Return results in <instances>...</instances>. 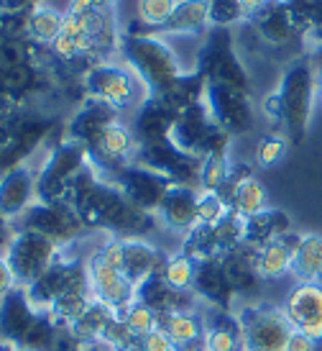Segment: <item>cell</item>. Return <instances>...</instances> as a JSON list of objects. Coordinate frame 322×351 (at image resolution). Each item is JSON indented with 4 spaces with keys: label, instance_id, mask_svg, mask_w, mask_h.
Here are the masks:
<instances>
[{
    "label": "cell",
    "instance_id": "6da1fadb",
    "mask_svg": "<svg viewBox=\"0 0 322 351\" xmlns=\"http://www.w3.org/2000/svg\"><path fill=\"white\" fill-rule=\"evenodd\" d=\"M317 95V64L310 57H297L284 67L276 90L264 98V116L282 126V134L289 138V144H302L312 123Z\"/></svg>",
    "mask_w": 322,
    "mask_h": 351
},
{
    "label": "cell",
    "instance_id": "7a4b0ae2",
    "mask_svg": "<svg viewBox=\"0 0 322 351\" xmlns=\"http://www.w3.org/2000/svg\"><path fill=\"white\" fill-rule=\"evenodd\" d=\"M79 218L92 234L118 236V239H146V234L161 228L157 215L138 210L120 187L110 180H100L98 185L75 203Z\"/></svg>",
    "mask_w": 322,
    "mask_h": 351
},
{
    "label": "cell",
    "instance_id": "3957f363",
    "mask_svg": "<svg viewBox=\"0 0 322 351\" xmlns=\"http://www.w3.org/2000/svg\"><path fill=\"white\" fill-rule=\"evenodd\" d=\"M118 54H120V62H126L136 72L151 95H164L185 75V67L176 57V51L161 36L148 34V31L144 34L123 31Z\"/></svg>",
    "mask_w": 322,
    "mask_h": 351
},
{
    "label": "cell",
    "instance_id": "277c9868",
    "mask_svg": "<svg viewBox=\"0 0 322 351\" xmlns=\"http://www.w3.org/2000/svg\"><path fill=\"white\" fill-rule=\"evenodd\" d=\"M82 90L88 98L103 100L107 106L120 110H136L151 95L148 88L138 80V75L126 62L107 59L82 75Z\"/></svg>",
    "mask_w": 322,
    "mask_h": 351
},
{
    "label": "cell",
    "instance_id": "5b68a950",
    "mask_svg": "<svg viewBox=\"0 0 322 351\" xmlns=\"http://www.w3.org/2000/svg\"><path fill=\"white\" fill-rule=\"evenodd\" d=\"M195 72L207 85L217 82V85L251 93V77L238 57L230 29H210L202 36V47L197 49L195 57Z\"/></svg>",
    "mask_w": 322,
    "mask_h": 351
},
{
    "label": "cell",
    "instance_id": "8992f818",
    "mask_svg": "<svg viewBox=\"0 0 322 351\" xmlns=\"http://www.w3.org/2000/svg\"><path fill=\"white\" fill-rule=\"evenodd\" d=\"M90 165L88 149L79 141L62 136L49 147L41 167L36 169V193L41 203H67L75 177Z\"/></svg>",
    "mask_w": 322,
    "mask_h": 351
},
{
    "label": "cell",
    "instance_id": "52a82bcc",
    "mask_svg": "<svg viewBox=\"0 0 322 351\" xmlns=\"http://www.w3.org/2000/svg\"><path fill=\"white\" fill-rule=\"evenodd\" d=\"M169 138L182 152L200 156V159H205L210 154H223V152L230 149V141H233V136H228L223 128L215 123V118L210 116V108H207L205 100L192 108H187V110H182L176 116Z\"/></svg>",
    "mask_w": 322,
    "mask_h": 351
},
{
    "label": "cell",
    "instance_id": "ba28073f",
    "mask_svg": "<svg viewBox=\"0 0 322 351\" xmlns=\"http://www.w3.org/2000/svg\"><path fill=\"white\" fill-rule=\"evenodd\" d=\"M62 252L64 249L54 244L51 239H46L44 234L31 231V228H21V226L13 228L8 246L3 249L21 287H29L31 282H36L41 274L62 256Z\"/></svg>",
    "mask_w": 322,
    "mask_h": 351
},
{
    "label": "cell",
    "instance_id": "9c48e42d",
    "mask_svg": "<svg viewBox=\"0 0 322 351\" xmlns=\"http://www.w3.org/2000/svg\"><path fill=\"white\" fill-rule=\"evenodd\" d=\"M235 313L241 318L245 351H286V341L294 328L284 315V308L245 302Z\"/></svg>",
    "mask_w": 322,
    "mask_h": 351
},
{
    "label": "cell",
    "instance_id": "30bf717a",
    "mask_svg": "<svg viewBox=\"0 0 322 351\" xmlns=\"http://www.w3.org/2000/svg\"><path fill=\"white\" fill-rule=\"evenodd\" d=\"M75 249H77V246L64 249L57 262L51 264L49 269L41 274L36 282H31L29 287H26L29 300L33 302V308H36V311L46 313L51 305H54V302H57L64 293H69L72 287L90 282L88 256L75 254Z\"/></svg>",
    "mask_w": 322,
    "mask_h": 351
},
{
    "label": "cell",
    "instance_id": "8fae6325",
    "mask_svg": "<svg viewBox=\"0 0 322 351\" xmlns=\"http://www.w3.org/2000/svg\"><path fill=\"white\" fill-rule=\"evenodd\" d=\"M16 226L39 231L62 249L77 246L90 234L79 218L77 208L69 203H41V200H36Z\"/></svg>",
    "mask_w": 322,
    "mask_h": 351
},
{
    "label": "cell",
    "instance_id": "7c38bea8",
    "mask_svg": "<svg viewBox=\"0 0 322 351\" xmlns=\"http://www.w3.org/2000/svg\"><path fill=\"white\" fill-rule=\"evenodd\" d=\"M136 165L148 167L159 175L169 177L174 185H192L200 187V169H202V159L182 152L172 138H161V141H148V144H138Z\"/></svg>",
    "mask_w": 322,
    "mask_h": 351
},
{
    "label": "cell",
    "instance_id": "4fadbf2b",
    "mask_svg": "<svg viewBox=\"0 0 322 351\" xmlns=\"http://www.w3.org/2000/svg\"><path fill=\"white\" fill-rule=\"evenodd\" d=\"M136 152H138V138L133 134L131 123H126V121H116L113 126H107L88 147L90 162L100 172L103 180H113L120 169L133 165Z\"/></svg>",
    "mask_w": 322,
    "mask_h": 351
},
{
    "label": "cell",
    "instance_id": "5bb4252c",
    "mask_svg": "<svg viewBox=\"0 0 322 351\" xmlns=\"http://www.w3.org/2000/svg\"><path fill=\"white\" fill-rule=\"evenodd\" d=\"M205 103L210 108V116L215 118V123L223 128L228 136H243L245 131H251V126H254L251 93L210 82L205 90Z\"/></svg>",
    "mask_w": 322,
    "mask_h": 351
},
{
    "label": "cell",
    "instance_id": "9a60e30c",
    "mask_svg": "<svg viewBox=\"0 0 322 351\" xmlns=\"http://www.w3.org/2000/svg\"><path fill=\"white\" fill-rule=\"evenodd\" d=\"M88 274H90V287L95 300L103 302L105 308L116 311L118 315L123 313L138 300V287L120 269H113L110 264H105L98 254H88Z\"/></svg>",
    "mask_w": 322,
    "mask_h": 351
},
{
    "label": "cell",
    "instance_id": "2e32d148",
    "mask_svg": "<svg viewBox=\"0 0 322 351\" xmlns=\"http://www.w3.org/2000/svg\"><path fill=\"white\" fill-rule=\"evenodd\" d=\"M110 182H116L120 187V193L128 197V203H133L138 210L144 213L157 215L159 205L164 200V195L169 193V187L174 185L169 177L159 175L154 169L141 165H128L126 169H120Z\"/></svg>",
    "mask_w": 322,
    "mask_h": 351
},
{
    "label": "cell",
    "instance_id": "e0dca14e",
    "mask_svg": "<svg viewBox=\"0 0 322 351\" xmlns=\"http://www.w3.org/2000/svg\"><path fill=\"white\" fill-rule=\"evenodd\" d=\"M36 200V169L31 162L10 167L0 175V215L8 223H18Z\"/></svg>",
    "mask_w": 322,
    "mask_h": 351
},
{
    "label": "cell",
    "instance_id": "ac0fdd59",
    "mask_svg": "<svg viewBox=\"0 0 322 351\" xmlns=\"http://www.w3.org/2000/svg\"><path fill=\"white\" fill-rule=\"evenodd\" d=\"M284 315L289 318L294 331H302L314 343H322V285H294L284 302Z\"/></svg>",
    "mask_w": 322,
    "mask_h": 351
},
{
    "label": "cell",
    "instance_id": "d6986e66",
    "mask_svg": "<svg viewBox=\"0 0 322 351\" xmlns=\"http://www.w3.org/2000/svg\"><path fill=\"white\" fill-rule=\"evenodd\" d=\"M197 200L200 187L172 185L157 210V221L164 231L187 236L197 226Z\"/></svg>",
    "mask_w": 322,
    "mask_h": 351
},
{
    "label": "cell",
    "instance_id": "ffe728a7",
    "mask_svg": "<svg viewBox=\"0 0 322 351\" xmlns=\"http://www.w3.org/2000/svg\"><path fill=\"white\" fill-rule=\"evenodd\" d=\"M116 121H120V113L113 106L95 98H85L79 103L77 110L69 116L67 126H64V136L72 138V141H79L82 147L88 149Z\"/></svg>",
    "mask_w": 322,
    "mask_h": 351
},
{
    "label": "cell",
    "instance_id": "44dd1931",
    "mask_svg": "<svg viewBox=\"0 0 322 351\" xmlns=\"http://www.w3.org/2000/svg\"><path fill=\"white\" fill-rule=\"evenodd\" d=\"M176 116H179V113H176L164 98L148 95V98L133 110V121H131V128H133V134H136L138 144L169 138L172 136Z\"/></svg>",
    "mask_w": 322,
    "mask_h": 351
},
{
    "label": "cell",
    "instance_id": "7402d4cb",
    "mask_svg": "<svg viewBox=\"0 0 322 351\" xmlns=\"http://www.w3.org/2000/svg\"><path fill=\"white\" fill-rule=\"evenodd\" d=\"M195 295L200 305H207L213 311H235L238 295L233 293V287H230L228 277H225L220 256L200 262L195 280Z\"/></svg>",
    "mask_w": 322,
    "mask_h": 351
},
{
    "label": "cell",
    "instance_id": "603a6c76",
    "mask_svg": "<svg viewBox=\"0 0 322 351\" xmlns=\"http://www.w3.org/2000/svg\"><path fill=\"white\" fill-rule=\"evenodd\" d=\"M39 313L33 308V302L29 300L26 287H18L10 295H5L0 300V339L13 343H23L26 333L31 331V326L36 323Z\"/></svg>",
    "mask_w": 322,
    "mask_h": 351
},
{
    "label": "cell",
    "instance_id": "cb8c5ba5",
    "mask_svg": "<svg viewBox=\"0 0 322 351\" xmlns=\"http://www.w3.org/2000/svg\"><path fill=\"white\" fill-rule=\"evenodd\" d=\"M123 246H126L123 274L136 287H141L151 277H161L164 264L169 259V254L164 249L154 246L148 239H123Z\"/></svg>",
    "mask_w": 322,
    "mask_h": 351
},
{
    "label": "cell",
    "instance_id": "d4e9b609",
    "mask_svg": "<svg viewBox=\"0 0 322 351\" xmlns=\"http://www.w3.org/2000/svg\"><path fill=\"white\" fill-rule=\"evenodd\" d=\"M256 252H258L256 246L243 244L220 256L225 277H228V282H230V287H233V293L238 298H251V295L261 293L264 280L256 269Z\"/></svg>",
    "mask_w": 322,
    "mask_h": 351
},
{
    "label": "cell",
    "instance_id": "484cf974",
    "mask_svg": "<svg viewBox=\"0 0 322 351\" xmlns=\"http://www.w3.org/2000/svg\"><path fill=\"white\" fill-rule=\"evenodd\" d=\"M210 26V0H176L174 13L157 36H205Z\"/></svg>",
    "mask_w": 322,
    "mask_h": 351
},
{
    "label": "cell",
    "instance_id": "4316f807",
    "mask_svg": "<svg viewBox=\"0 0 322 351\" xmlns=\"http://www.w3.org/2000/svg\"><path fill=\"white\" fill-rule=\"evenodd\" d=\"M138 300L144 302V305H148L159 318H164L169 313L202 308L195 293L174 290L172 285L164 282V277H151V280H146V282L141 285V287H138Z\"/></svg>",
    "mask_w": 322,
    "mask_h": 351
},
{
    "label": "cell",
    "instance_id": "83f0119b",
    "mask_svg": "<svg viewBox=\"0 0 322 351\" xmlns=\"http://www.w3.org/2000/svg\"><path fill=\"white\" fill-rule=\"evenodd\" d=\"M299 236H302L299 231H289L279 241H271L256 252V269L264 282H276L292 274V256L299 244Z\"/></svg>",
    "mask_w": 322,
    "mask_h": 351
},
{
    "label": "cell",
    "instance_id": "f1b7e54d",
    "mask_svg": "<svg viewBox=\"0 0 322 351\" xmlns=\"http://www.w3.org/2000/svg\"><path fill=\"white\" fill-rule=\"evenodd\" d=\"M251 21H254L256 34L269 47H286L289 41L299 36V31H297L292 16H289V8H286V0H276L271 5H266Z\"/></svg>",
    "mask_w": 322,
    "mask_h": 351
},
{
    "label": "cell",
    "instance_id": "f546056e",
    "mask_svg": "<svg viewBox=\"0 0 322 351\" xmlns=\"http://www.w3.org/2000/svg\"><path fill=\"white\" fill-rule=\"evenodd\" d=\"M207 351H245L243 328L235 311H213L205 331Z\"/></svg>",
    "mask_w": 322,
    "mask_h": 351
},
{
    "label": "cell",
    "instance_id": "4dcf8cb0",
    "mask_svg": "<svg viewBox=\"0 0 322 351\" xmlns=\"http://www.w3.org/2000/svg\"><path fill=\"white\" fill-rule=\"evenodd\" d=\"M159 328L174 341V346H189V343H202L205 341L207 331V318L200 313V308L195 311H179L169 313L159 321Z\"/></svg>",
    "mask_w": 322,
    "mask_h": 351
},
{
    "label": "cell",
    "instance_id": "1f68e13d",
    "mask_svg": "<svg viewBox=\"0 0 322 351\" xmlns=\"http://www.w3.org/2000/svg\"><path fill=\"white\" fill-rule=\"evenodd\" d=\"M64 29V13L54 5H41V8L31 10L23 23V34L26 41H31L39 49H51L54 41L59 39V34Z\"/></svg>",
    "mask_w": 322,
    "mask_h": 351
},
{
    "label": "cell",
    "instance_id": "d6a6232c",
    "mask_svg": "<svg viewBox=\"0 0 322 351\" xmlns=\"http://www.w3.org/2000/svg\"><path fill=\"white\" fill-rule=\"evenodd\" d=\"M292 277L297 282L322 285V234L310 231L299 236L292 256Z\"/></svg>",
    "mask_w": 322,
    "mask_h": 351
},
{
    "label": "cell",
    "instance_id": "836d02e7",
    "mask_svg": "<svg viewBox=\"0 0 322 351\" xmlns=\"http://www.w3.org/2000/svg\"><path fill=\"white\" fill-rule=\"evenodd\" d=\"M245 223H248L245 244L256 246V249L271 244V241H279L282 236L294 231L292 218H289V213H284L282 208H266V210H261L254 218H245Z\"/></svg>",
    "mask_w": 322,
    "mask_h": 351
},
{
    "label": "cell",
    "instance_id": "e575fe53",
    "mask_svg": "<svg viewBox=\"0 0 322 351\" xmlns=\"http://www.w3.org/2000/svg\"><path fill=\"white\" fill-rule=\"evenodd\" d=\"M205 90H207V82L192 69V72H185V75L176 80L164 95H159V98H164L176 113H182L187 108L202 103V100H205Z\"/></svg>",
    "mask_w": 322,
    "mask_h": 351
},
{
    "label": "cell",
    "instance_id": "d590c367",
    "mask_svg": "<svg viewBox=\"0 0 322 351\" xmlns=\"http://www.w3.org/2000/svg\"><path fill=\"white\" fill-rule=\"evenodd\" d=\"M197 269H200V262H197L195 256H189L187 252L179 249V252L169 254L161 277H164V282L172 285L174 290H182V293H195Z\"/></svg>",
    "mask_w": 322,
    "mask_h": 351
},
{
    "label": "cell",
    "instance_id": "8d00e7d4",
    "mask_svg": "<svg viewBox=\"0 0 322 351\" xmlns=\"http://www.w3.org/2000/svg\"><path fill=\"white\" fill-rule=\"evenodd\" d=\"M176 0H138L136 3V16H138V26L128 29L131 34H154L164 26L169 16L174 13Z\"/></svg>",
    "mask_w": 322,
    "mask_h": 351
},
{
    "label": "cell",
    "instance_id": "74e56055",
    "mask_svg": "<svg viewBox=\"0 0 322 351\" xmlns=\"http://www.w3.org/2000/svg\"><path fill=\"white\" fill-rule=\"evenodd\" d=\"M213 234H215V241H217L220 254H228L245 244V239H248V223H245L243 215H238L235 210H230L220 223L213 226Z\"/></svg>",
    "mask_w": 322,
    "mask_h": 351
},
{
    "label": "cell",
    "instance_id": "f35d334b",
    "mask_svg": "<svg viewBox=\"0 0 322 351\" xmlns=\"http://www.w3.org/2000/svg\"><path fill=\"white\" fill-rule=\"evenodd\" d=\"M230 169H233V162H230V154L223 152V154H210L202 159V169H200V190H207V193H220L230 177Z\"/></svg>",
    "mask_w": 322,
    "mask_h": 351
},
{
    "label": "cell",
    "instance_id": "ab89813d",
    "mask_svg": "<svg viewBox=\"0 0 322 351\" xmlns=\"http://www.w3.org/2000/svg\"><path fill=\"white\" fill-rule=\"evenodd\" d=\"M59 328H62V323L54 321L49 313H39V318L31 326V331L26 333L21 346H29L33 351H51L59 336Z\"/></svg>",
    "mask_w": 322,
    "mask_h": 351
},
{
    "label": "cell",
    "instance_id": "60d3db41",
    "mask_svg": "<svg viewBox=\"0 0 322 351\" xmlns=\"http://www.w3.org/2000/svg\"><path fill=\"white\" fill-rule=\"evenodd\" d=\"M248 21L241 0H210V26L213 29H233Z\"/></svg>",
    "mask_w": 322,
    "mask_h": 351
},
{
    "label": "cell",
    "instance_id": "b9f144b4",
    "mask_svg": "<svg viewBox=\"0 0 322 351\" xmlns=\"http://www.w3.org/2000/svg\"><path fill=\"white\" fill-rule=\"evenodd\" d=\"M289 138L284 134H266L258 144H256V165L258 167H276L282 162L286 152H289Z\"/></svg>",
    "mask_w": 322,
    "mask_h": 351
},
{
    "label": "cell",
    "instance_id": "7bdbcfd3",
    "mask_svg": "<svg viewBox=\"0 0 322 351\" xmlns=\"http://www.w3.org/2000/svg\"><path fill=\"white\" fill-rule=\"evenodd\" d=\"M228 213H230V205L225 203L220 193L200 190V200H197V223L215 226V223H220Z\"/></svg>",
    "mask_w": 322,
    "mask_h": 351
},
{
    "label": "cell",
    "instance_id": "ee69618b",
    "mask_svg": "<svg viewBox=\"0 0 322 351\" xmlns=\"http://www.w3.org/2000/svg\"><path fill=\"white\" fill-rule=\"evenodd\" d=\"M123 321L128 323V328L136 333L138 339H144V336H148L151 331H157L161 318H159L157 313L151 311L148 305H144L141 300H136L126 313H123Z\"/></svg>",
    "mask_w": 322,
    "mask_h": 351
},
{
    "label": "cell",
    "instance_id": "f6af8a7d",
    "mask_svg": "<svg viewBox=\"0 0 322 351\" xmlns=\"http://www.w3.org/2000/svg\"><path fill=\"white\" fill-rule=\"evenodd\" d=\"M49 5V0H0V13L5 16H29L31 10Z\"/></svg>",
    "mask_w": 322,
    "mask_h": 351
},
{
    "label": "cell",
    "instance_id": "bcb514c9",
    "mask_svg": "<svg viewBox=\"0 0 322 351\" xmlns=\"http://www.w3.org/2000/svg\"><path fill=\"white\" fill-rule=\"evenodd\" d=\"M138 351H176V346L161 328H157L138 341Z\"/></svg>",
    "mask_w": 322,
    "mask_h": 351
},
{
    "label": "cell",
    "instance_id": "7dc6e473",
    "mask_svg": "<svg viewBox=\"0 0 322 351\" xmlns=\"http://www.w3.org/2000/svg\"><path fill=\"white\" fill-rule=\"evenodd\" d=\"M21 285L18 280H16V272H13V267H10V262L5 259V254L0 252V300L5 298V295H10L13 290H18Z\"/></svg>",
    "mask_w": 322,
    "mask_h": 351
},
{
    "label": "cell",
    "instance_id": "c3c4849f",
    "mask_svg": "<svg viewBox=\"0 0 322 351\" xmlns=\"http://www.w3.org/2000/svg\"><path fill=\"white\" fill-rule=\"evenodd\" d=\"M320 343H314L310 336H304L302 331H292L289 341H286V351H317Z\"/></svg>",
    "mask_w": 322,
    "mask_h": 351
},
{
    "label": "cell",
    "instance_id": "681fc988",
    "mask_svg": "<svg viewBox=\"0 0 322 351\" xmlns=\"http://www.w3.org/2000/svg\"><path fill=\"white\" fill-rule=\"evenodd\" d=\"M271 3H276V0H241V5H243L248 19H254L256 13H261V10H264L266 5H271Z\"/></svg>",
    "mask_w": 322,
    "mask_h": 351
},
{
    "label": "cell",
    "instance_id": "f907efd6",
    "mask_svg": "<svg viewBox=\"0 0 322 351\" xmlns=\"http://www.w3.org/2000/svg\"><path fill=\"white\" fill-rule=\"evenodd\" d=\"M13 228H16V226L8 223V221L0 215V249H5V246H8L10 236H13Z\"/></svg>",
    "mask_w": 322,
    "mask_h": 351
},
{
    "label": "cell",
    "instance_id": "816d5d0a",
    "mask_svg": "<svg viewBox=\"0 0 322 351\" xmlns=\"http://www.w3.org/2000/svg\"><path fill=\"white\" fill-rule=\"evenodd\" d=\"M18 349V343L13 341H5V339H0V351H16Z\"/></svg>",
    "mask_w": 322,
    "mask_h": 351
},
{
    "label": "cell",
    "instance_id": "f5cc1de1",
    "mask_svg": "<svg viewBox=\"0 0 322 351\" xmlns=\"http://www.w3.org/2000/svg\"><path fill=\"white\" fill-rule=\"evenodd\" d=\"M16 351H33V349H29V346H18Z\"/></svg>",
    "mask_w": 322,
    "mask_h": 351
},
{
    "label": "cell",
    "instance_id": "db71d44e",
    "mask_svg": "<svg viewBox=\"0 0 322 351\" xmlns=\"http://www.w3.org/2000/svg\"><path fill=\"white\" fill-rule=\"evenodd\" d=\"M320 95H322V90H320Z\"/></svg>",
    "mask_w": 322,
    "mask_h": 351
},
{
    "label": "cell",
    "instance_id": "11a10c76",
    "mask_svg": "<svg viewBox=\"0 0 322 351\" xmlns=\"http://www.w3.org/2000/svg\"><path fill=\"white\" fill-rule=\"evenodd\" d=\"M0 16H3V13H0Z\"/></svg>",
    "mask_w": 322,
    "mask_h": 351
}]
</instances>
